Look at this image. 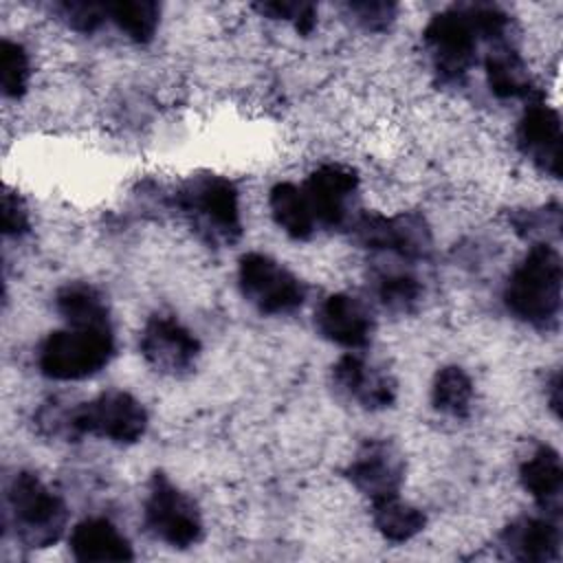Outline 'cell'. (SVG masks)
<instances>
[{
	"mask_svg": "<svg viewBox=\"0 0 563 563\" xmlns=\"http://www.w3.org/2000/svg\"><path fill=\"white\" fill-rule=\"evenodd\" d=\"M563 264L548 242H537L510 273L504 288V303L512 317L532 325L550 328L561 312Z\"/></svg>",
	"mask_w": 563,
	"mask_h": 563,
	"instance_id": "cell-1",
	"label": "cell"
},
{
	"mask_svg": "<svg viewBox=\"0 0 563 563\" xmlns=\"http://www.w3.org/2000/svg\"><path fill=\"white\" fill-rule=\"evenodd\" d=\"M114 354L110 323L73 325L51 332L37 354L40 372L53 380H81L101 372Z\"/></svg>",
	"mask_w": 563,
	"mask_h": 563,
	"instance_id": "cell-2",
	"label": "cell"
},
{
	"mask_svg": "<svg viewBox=\"0 0 563 563\" xmlns=\"http://www.w3.org/2000/svg\"><path fill=\"white\" fill-rule=\"evenodd\" d=\"M7 501L15 532L26 545L46 548L62 537L68 510L35 473L15 475Z\"/></svg>",
	"mask_w": 563,
	"mask_h": 563,
	"instance_id": "cell-3",
	"label": "cell"
},
{
	"mask_svg": "<svg viewBox=\"0 0 563 563\" xmlns=\"http://www.w3.org/2000/svg\"><path fill=\"white\" fill-rule=\"evenodd\" d=\"M66 427L77 435H95L117 444H134L147 429V411L132 394L110 389L75 407L66 418Z\"/></svg>",
	"mask_w": 563,
	"mask_h": 563,
	"instance_id": "cell-4",
	"label": "cell"
},
{
	"mask_svg": "<svg viewBox=\"0 0 563 563\" xmlns=\"http://www.w3.org/2000/svg\"><path fill=\"white\" fill-rule=\"evenodd\" d=\"M482 33L477 29L473 7H451L431 18L424 29V44L429 48L435 73L446 79H460L475 64Z\"/></svg>",
	"mask_w": 563,
	"mask_h": 563,
	"instance_id": "cell-5",
	"label": "cell"
},
{
	"mask_svg": "<svg viewBox=\"0 0 563 563\" xmlns=\"http://www.w3.org/2000/svg\"><path fill=\"white\" fill-rule=\"evenodd\" d=\"M244 299L262 314H290L301 308L306 288L295 273L264 253H246L238 266Z\"/></svg>",
	"mask_w": 563,
	"mask_h": 563,
	"instance_id": "cell-6",
	"label": "cell"
},
{
	"mask_svg": "<svg viewBox=\"0 0 563 563\" xmlns=\"http://www.w3.org/2000/svg\"><path fill=\"white\" fill-rule=\"evenodd\" d=\"M147 530L172 548H189L202 537V517L196 504L163 473L150 479L143 504Z\"/></svg>",
	"mask_w": 563,
	"mask_h": 563,
	"instance_id": "cell-7",
	"label": "cell"
},
{
	"mask_svg": "<svg viewBox=\"0 0 563 563\" xmlns=\"http://www.w3.org/2000/svg\"><path fill=\"white\" fill-rule=\"evenodd\" d=\"M183 211L194 216L211 238L233 242L242 231L240 194L222 176H200L187 183L178 194Z\"/></svg>",
	"mask_w": 563,
	"mask_h": 563,
	"instance_id": "cell-8",
	"label": "cell"
},
{
	"mask_svg": "<svg viewBox=\"0 0 563 563\" xmlns=\"http://www.w3.org/2000/svg\"><path fill=\"white\" fill-rule=\"evenodd\" d=\"M141 354L158 372L185 374L196 365L200 354L198 339L176 319L156 314L141 334Z\"/></svg>",
	"mask_w": 563,
	"mask_h": 563,
	"instance_id": "cell-9",
	"label": "cell"
},
{
	"mask_svg": "<svg viewBox=\"0 0 563 563\" xmlns=\"http://www.w3.org/2000/svg\"><path fill=\"white\" fill-rule=\"evenodd\" d=\"M561 119L541 99H530L519 123L517 145L521 154L552 178L561 176Z\"/></svg>",
	"mask_w": 563,
	"mask_h": 563,
	"instance_id": "cell-10",
	"label": "cell"
},
{
	"mask_svg": "<svg viewBox=\"0 0 563 563\" xmlns=\"http://www.w3.org/2000/svg\"><path fill=\"white\" fill-rule=\"evenodd\" d=\"M301 187L312 207L317 227H339L356 194L358 176L347 165L325 163L317 167Z\"/></svg>",
	"mask_w": 563,
	"mask_h": 563,
	"instance_id": "cell-11",
	"label": "cell"
},
{
	"mask_svg": "<svg viewBox=\"0 0 563 563\" xmlns=\"http://www.w3.org/2000/svg\"><path fill=\"white\" fill-rule=\"evenodd\" d=\"M405 464L398 451L387 442L365 444L350 462L345 475L352 486L372 501L394 497L402 484Z\"/></svg>",
	"mask_w": 563,
	"mask_h": 563,
	"instance_id": "cell-12",
	"label": "cell"
},
{
	"mask_svg": "<svg viewBox=\"0 0 563 563\" xmlns=\"http://www.w3.org/2000/svg\"><path fill=\"white\" fill-rule=\"evenodd\" d=\"M314 325L323 339L347 350L365 347L374 328L367 308L345 292H334L319 303Z\"/></svg>",
	"mask_w": 563,
	"mask_h": 563,
	"instance_id": "cell-13",
	"label": "cell"
},
{
	"mask_svg": "<svg viewBox=\"0 0 563 563\" xmlns=\"http://www.w3.org/2000/svg\"><path fill=\"white\" fill-rule=\"evenodd\" d=\"M332 380L345 398L358 402L365 409H385L396 398V389L389 376L367 365L361 356L352 352L336 361L332 369Z\"/></svg>",
	"mask_w": 563,
	"mask_h": 563,
	"instance_id": "cell-14",
	"label": "cell"
},
{
	"mask_svg": "<svg viewBox=\"0 0 563 563\" xmlns=\"http://www.w3.org/2000/svg\"><path fill=\"white\" fill-rule=\"evenodd\" d=\"M356 238L369 249L394 251L407 257H418L429 249V235L416 218L365 216L356 224Z\"/></svg>",
	"mask_w": 563,
	"mask_h": 563,
	"instance_id": "cell-15",
	"label": "cell"
},
{
	"mask_svg": "<svg viewBox=\"0 0 563 563\" xmlns=\"http://www.w3.org/2000/svg\"><path fill=\"white\" fill-rule=\"evenodd\" d=\"M68 548L73 556L84 563L130 561L134 556L125 534L103 517H88L79 521L68 537Z\"/></svg>",
	"mask_w": 563,
	"mask_h": 563,
	"instance_id": "cell-16",
	"label": "cell"
},
{
	"mask_svg": "<svg viewBox=\"0 0 563 563\" xmlns=\"http://www.w3.org/2000/svg\"><path fill=\"white\" fill-rule=\"evenodd\" d=\"M561 534L550 517H521L501 532V548L517 561L559 559Z\"/></svg>",
	"mask_w": 563,
	"mask_h": 563,
	"instance_id": "cell-17",
	"label": "cell"
},
{
	"mask_svg": "<svg viewBox=\"0 0 563 563\" xmlns=\"http://www.w3.org/2000/svg\"><path fill=\"white\" fill-rule=\"evenodd\" d=\"M519 479L523 490L548 512L559 510L561 488H563V468L559 453L541 444L537 446L519 466Z\"/></svg>",
	"mask_w": 563,
	"mask_h": 563,
	"instance_id": "cell-18",
	"label": "cell"
},
{
	"mask_svg": "<svg viewBox=\"0 0 563 563\" xmlns=\"http://www.w3.org/2000/svg\"><path fill=\"white\" fill-rule=\"evenodd\" d=\"M268 207L273 220L286 235L308 240L317 231V220L301 185L277 183L268 194Z\"/></svg>",
	"mask_w": 563,
	"mask_h": 563,
	"instance_id": "cell-19",
	"label": "cell"
},
{
	"mask_svg": "<svg viewBox=\"0 0 563 563\" xmlns=\"http://www.w3.org/2000/svg\"><path fill=\"white\" fill-rule=\"evenodd\" d=\"M490 92L499 99H519L532 95V77L521 55L510 46L493 48L484 62Z\"/></svg>",
	"mask_w": 563,
	"mask_h": 563,
	"instance_id": "cell-20",
	"label": "cell"
},
{
	"mask_svg": "<svg viewBox=\"0 0 563 563\" xmlns=\"http://www.w3.org/2000/svg\"><path fill=\"white\" fill-rule=\"evenodd\" d=\"M372 521L376 530L394 543H402L422 532L427 517L420 508L400 499V495L372 501Z\"/></svg>",
	"mask_w": 563,
	"mask_h": 563,
	"instance_id": "cell-21",
	"label": "cell"
},
{
	"mask_svg": "<svg viewBox=\"0 0 563 563\" xmlns=\"http://www.w3.org/2000/svg\"><path fill=\"white\" fill-rule=\"evenodd\" d=\"M106 15L132 42L145 44L156 35L161 7L152 0H117L106 2Z\"/></svg>",
	"mask_w": 563,
	"mask_h": 563,
	"instance_id": "cell-22",
	"label": "cell"
},
{
	"mask_svg": "<svg viewBox=\"0 0 563 563\" xmlns=\"http://www.w3.org/2000/svg\"><path fill=\"white\" fill-rule=\"evenodd\" d=\"M433 407L451 418H464L471 411L473 402V383L468 374L457 365L442 367L431 387Z\"/></svg>",
	"mask_w": 563,
	"mask_h": 563,
	"instance_id": "cell-23",
	"label": "cell"
},
{
	"mask_svg": "<svg viewBox=\"0 0 563 563\" xmlns=\"http://www.w3.org/2000/svg\"><path fill=\"white\" fill-rule=\"evenodd\" d=\"M57 312L73 325L110 323L103 297L86 284H68L57 292Z\"/></svg>",
	"mask_w": 563,
	"mask_h": 563,
	"instance_id": "cell-24",
	"label": "cell"
},
{
	"mask_svg": "<svg viewBox=\"0 0 563 563\" xmlns=\"http://www.w3.org/2000/svg\"><path fill=\"white\" fill-rule=\"evenodd\" d=\"M31 79V59L20 42L2 40L0 44V86L4 97L20 99Z\"/></svg>",
	"mask_w": 563,
	"mask_h": 563,
	"instance_id": "cell-25",
	"label": "cell"
},
{
	"mask_svg": "<svg viewBox=\"0 0 563 563\" xmlns=\"http://www.w3.org/2000/svg\"><path fill=\"white\" fill-rule=\"evenodd\" d=\"M420 295H422V288H420L418 279L411 275H405V273L387 275L380 279V286H378L380 301L389 310H396V312L411 310L418 303Z\"/></svg>",
	"mask_w": 563,
	"mask_h": 563,
	"instance_id": "cell-26",
	"label": "cell"
},
{
	"mask_svg": "<svg viewBox=\"0 0 563 563\" xmlns=\"http://www.w3.org/2000/svg\"><path fill=\"white\" fill-rule=\"evenodd\" d=\"M55 13L79 33H95L103 22H108L106 4L101 2H79L66 0L55 4Z\"/></svg>",
	"mask_w": 563,
	"mask_h": 563,
	"instance_id": "cell-27",
	"label": "cell"
},
{
	"mask_svg": "<svg viewBox=\"0 0 563 563\" xmlns=\"http://www.w3.org/2000/svg\"><path fill=\"white\" fill-rule=\"evenodd\" d=\"M273 20H288L301 35H310L317 26V9L310 2H264L255 7Z\"/></svg>",
	"mask_w": 563,
	"mask_h": 563,
	"instance_id": "cell-28",
	"label": "cell"
},
{
	"mask_svg": "<svg viewBox=\"0 0 563 563\" xmlns=\"http://www.w3.org/2000/svg\"><path fill=\"white\" fill-rule=\"evenodd\" d=\"M347 11L367 31H385L394 22V18H396V4L380 2V0L350 2Z\"/></svg>",
	"mask_w": 563,
	"mask_h": 563,
	"instance_id": "cell-29",
	"label": "cell"
},
{
	"mask_svg": "<svg viewBox=\"0 0 563 563\" xmlns=\"http://www.w3.org/2000/svg\"><path fill=\"white\" fill-rule=\"evenodd\" d=\"M29 229V211L18 196L4 194L2 198V231L7 235H22Z\"/></svg>",
	"mask_w": 563,
	"mask_h": 563,
	"instance_id": "cell-30",
	"label": "cell"
}]
</instances>
